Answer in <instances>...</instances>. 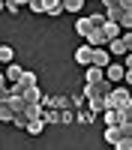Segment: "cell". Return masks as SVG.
<instances>
[{"label":"cell","instance_id":"obj_1","mask_svg":"<svg viewBox=\"0 0 132 150\" xmlns=\"http://www.w3.org/2000/svg\"><path fill=\"white\" fill-rule=\"evenodd\" d=\"M129 99H132V90H126V87H114V90L105 96V105L108 108H123V105H129Z\"/></svg>","mask_w":132,"mask_h":150},{"label":"cell","instance_id":"obj_2","mask_svg":"<svg viewBox=\"0 0 132 150\" xmlns=\"http://www.w3.org/2000/svg\"><path fill=\"white\" fill-rule=\"evenodd\" d=\"M93 51H96V48L87 42V45H78L75 48V63H81V66H90L93 63Z\"/></svg>","mask_w":132,"mask_h":150},{"label":"cell","instance_id":"obj_3","mask_svg":"<svg viewBox=\"0 0 132 150\" xmlns=\"http://www.w3.org/2000/svg\"><path fill=\"white\" fill-rule=\"evenodd\" d=\"M105 78L114 81V84L123 81V78H126V63H108V66H105Z\"/></svg>","mask_w":132,"mask_h":150},{"label":"cell","instance_id":"obj_4","mask_svg":"<svg viewBox=\"0 0 132 150\" xmlns=\"http://www.w3.org/2000/svg\"><path fill=\"white\" fill-rule=\"evenodd\" d=\"M84 81H87V84H99V81H105V66L90 63L87 69H84Z\"/></svg>","mask_w":132,"mask_h":150},{"label":"cell","instance_id":"obj_5","mask_svg":"<svg viewBox=\"0 0 132 150\" xmlns=\"http://www.w3.org/2000/svg\"><path fill=\"white\" fill-rule=\"evenodd\" d=\"M69 102H72V96L66 99L63 93H54V96H45V108H69Z\"/></svg>","mask_w":132,"mask_h":150},{"label":"cell","instance_id":"obj_6","mask_svg":"<svg viewBox=\"0 0 132 150\" xmlns=\"http://www.w3.org/2000/svg\"><path fill=\"white\" fill-rule=\"evenodd\" d=\"M93 63L96 66H108V63H111V51H108V45H102V48L93 51Z\"/></svg>","mask_w":132,"mask_h":150},{"label":"cell","instance_id":"obj_7","mask_svg":"<svg viewBox=\"0 0 132 150\" xmlns=\"http://www.w3.org/2000/svg\"><path fill=\"white\" fill-rule=\"evenodd\" d=\"M75 111H78V114H75V120H78V123H84V126H90V123L99 117L93 108H75Z\"/></svg>","mask_w":132,"mask_h":150},{"label":"cell","instance_id":"obj_8","mask_svg":"<svg viewBox=\"0 0 132 150\" xmlns=\"http://www.w3.org/2000/svg\"><path fill=\"white\" fill-rule=\"evenodd\" d=\"M75 30H78V36H84V39H87V36L96 30L93 21H90V15H87V18H78V21H75Z\"/></svg>","mask_w":132,"mask_h":150},{"label":"cell","instance_id":"obj_9","mask_svg":"<svg viewBox=\"0 0 132 150\" xmlns=\"http://www.w3.org/2000/svg\"><path fill=\"white\" fill-rule=\"evenodd\" d=\"M87 42H90L93 48H102V45H108V36H105V30H102V27H96V30L87 36Z\"/></svg>","mask_w":132,"mask_h":150},{"label":"cell","instance_id":"obj_10","mask_svg":"<svg viewBox=\"0 0 132 150\" xmlns=\"http://www.w3.org/2000/svg\"><path fill=\"white\" fill-rule=\"evenodd\" d=\"M108 51H111L114 57H120V54H129V48H126V42H123V36H117V39H111V42H108Z\"/></svg>","mask_w":132,"mask_h":150},{"label":"cell","instance_id":"obj_11","mask_svg":"<svg viewBox=\"0 0 132 150\" xmlns=\"http://www.w3.org/2000/svg\"><path fill=\"white\" fill-rule=\"evenodd\" d=\"M120 138H123V129H120V126H108V129H105V141L111 144V147H117Z\"/></svg>","mask_w":132,"mask_h":150},{"label":"cell","instance_id":"obj_12","mask_svg":"<svg viewBox=\"0 0 132 150\" xmlns=\"http://www.w3.org/2000/svg\"><path fill=\"white\" fill-rule=\"evenodd\" d=\"M3 75H6V78H9L12 84H15V81H21V75H24V69H21L18 63H9V66L3 69Z\"/></svg>","mask_w":132,"mask_h":150},{"label":"cell","instance_id":"obj_13","mask_svg":"<svg viewBox=\"0 0 132 150\" xmlns=\"http://www.w3.org/2000/svg\"><path fill=\"white\" fill-rule=\"evenodd\" d=\"M24 99H27V102H45V96H42V90H39V84L27 87V90H24Z\"/></svg>","mask_w":132,"mask_h":150},{"label":"cell","instance_id":"obj_14","mask_svg":"<svg viewBox=\"0 0 132 150\" xmlns=\"http://www.w3.org/2000/svg\"><path fill=\"white\" fill-rule=\"evenodd\" d=\"M105 36H108V42H111V39H117V36H120V30H123V27H120V21H105Z\"/></svg>","mask_w":132,"mask_h":150},{"label":"cell","instance_id":"obj_15","mask_svg":"<svg viewBox=\"0 0 132 150\" xmlns=\"http://www.w3.org/2000/svg\"><path fill=\"white\" fill-rule=\"evenodd\" d=\"M45 129V117H30V123H27V132L30 135H39Z\"/></svg>","mask_w":132,"mask_h":150},{"label":"cell","instance_id":"obj_16","mask_svg":"<svg viewBox=\"0 0 132 150\" xmlns=\"http://www.w3.org/2000/svg\"><path fill=\"white\" fill-rule=\"evenodd\" d=\"M12 57H15L12 45H0V63H3V66H9V63H12Z\"/></svg>","mask_w":132,"mask_h":150},{"label":"cell","instance_id":"obj_17","mask_svg":"<svg viewBox=\"0 0 132 150\" xmlns=\"http://www.w3.org/2000/svg\"><path fill=\"white\" fill-rule=\"evenodd\" d=\"M87 102H90V108L96 111V114H102V111L108 108V105H105V96H90V99H87Z\"/></svg>","mask_w":132,"mask_h":150},{"label":"cell","instance_id":"obj_18","mask_svg":"<svg viewBox=\"0 0 132 150\" xmlns=\"http://www.w3.org/2000/svg\"><path fill=\"white\" fill-rule=\"evenodd\" d=\"M24 90H27V87H33L36 84V72H30V69H24V75H21V81H18Z\"/></svg>","mask_w":132,"mask_h":150},{"label":"cell","instance_id":"obj_19","mask_svg":"<svg viewBox=\"0 0 132 150\" xmlns=\"http://www.w3.org/2000/svg\"><path fill=\"white\" fill-rule=\"evenodd\" d=\"M75 114H78V111H72V108H60V123H63V126H69V123L75 120Z\"/></svg>","mask_w":132,"mask_h":150},{"label":"cell","instance_id":"obj_20","mask_svg":"<svg viewBox=\"0 0 132 150\" xmlns=\"http://www.w3.org/2000/svg\"><path fill=\"white\" fill-rule=\"evenodd\" d=\"M12 123H15L18 129H27V123H30V114H27V111H18V114H15V120H12Z\"/></svg>","mask_w":132,"mask_h":150},{"label":"cell","instance_id":"obj_21","mask_svg":"<svg viewBox=\"0 0 132 150\" xmlns=\"http://www.w3.org/2000/svg\"><path fill=\"white\" fill-rule=\"evenodd\" d=\"M84 102H87V93H72V108H84Z\"/></svg>","mask_w":132,"mask_h":150},{"label":"cell","instance_id":"obj_22","mask_svg":"<svg viewBox=\"0 0 132 150\" xmlns=\"http://www.w3.org/2000/svg\"><path fill=\"white\" fill-rule=\"evenodd\" d=\"M45 0H30V12H36V15H45Z\"/></svg>","mask_w":132,"mask_h":150},{"label":"cell","instance_id":"obj_23","mask_svg":"<svg viewBox=\"0 0 132 150\" xmlns=\"http://www.w3.org/2000/svg\"><path fill=\"white\" fill-rule=\"evenodd\" d=\"M120 27H123V30H132V12H129V9H123V15H120Z\"/></svg>","mask_w":132,"mask_h":150},{"label":"cell","instance_id":"obj_24","mask_svg":"<svg viewBox=\"0 0 132 150\" xmlns=\"http://www.w3.org/2000/svg\"><path fill=\"white\" fill-rule=\"evenodd\" d=\"M63 6H66V12H81L84 0H63Z\"/></svg>","mask_w":132,"mask_h":150},{"label":"cell","instance_id":"obj_25","mask_svg":"<svg viewBox=\"0 0 132 150\" xmlns=\"http://www.w3.org/2000/svg\"><path fill=\"white\" fill-rule=\"evenodd\" d=\"M114 150H132V135H123V138L117 141V147Z\"/></svg>","mask_w":132,"mask_h":150},{"label":"cell","instance_id":"obj_26","mask_svg":"<svg viewBox=\"0 0 132 150\" xmlns=\"http://www.w3.org/2000/svg\"><path fill=\"white\" fill-rule=\"evenodd\" d=\"M90 21H93V27H105L108 15H99V12H93V15H90Z\"/></svg>","mask_w":132,"mask_h":150},{"label":"cell","instance_id":"obj_27","mask_svg":"<svg viewBox=\"0 0 132 150\" xmlns=\"http://www.w3.org/2000/svg\"><path fill=\"white\" fill-rule=\"evenodd\" d=\"M123 42H126V48L132 51V30H126V33H123Z\"/></svg>","mask_w":132,"mask_h":150},{"label":"cell","instance_id":"obj_28","mask_svg":"<svg viewBox=\"0 0 132 150\" xmlns=\"http://www.w3.org/2000/svg\"><path fill=\"white\" fill-rule=\"evenodd\" d=\"M105 3V9H111V6H120V0H102Z\"/></svg>","mask_w":132,"mask_h":150},{"label":"cell","instance_id":"obj_29","mask_svg":"<svg viewBox=\"0 0 132 150\" xmlns=\"http://www.w3.org/2000/svg\"><path fill=\"white\" fill-rule=\"evenodd\" d=\"M123 81H126V84L132 87V69H129V66H126V78H123Z\"/></svg>","mask_w":132,"mask_h":150},{"label":"cell","instance_id":"obj_30","mask_svg":"<svg viewBox=\"0 0 132 150\" xmlns=\"http://www.w3.org/2000/svg\"><path fill=\"white\" fill-rule=\"evenodd\" d=\"M120 6H123V9H129V12H132V0H120Z\"/></svg>","mask_w":132,"mask_h":150},{"label":"cell","instance_id":"obj_31","mask_svg":"<svg viewBox=\"0 0 132 150\" xmlns=\"http://www.w3.org/2000/svg\"><path fill=\"white\" fill-rule=\"evenodd\" d=\"M126 66H129V69H132V51H129V54H126Z\"/></svg>","mask_w":132,"mask_h":150},{"label":"cell","instance_id":"obj_32","mask_svg":"<svg viewBox=\"0 0 132 150\" xmlns=\"http://www.w3.org/2000/svg\"><path fill=\"white\" fill-rule=\"evenodd\" d=\"M15 3H21V6H30V0H15Z\"/></svg>","mask_w":132,"mask_h":150},{"label":"cell","instance_id":"obj_33","mask_svg":"<svg viewBox=\"0 0 132 150\" xmlns=\"http://www.w3.org/2000/svg\"><path fill=\"white\" fill-rule=\"evenodd\" d=\"M129 108H132V99H129Z\"/></svg>","mask_w":132,"mask_h":150}]
</instances>
